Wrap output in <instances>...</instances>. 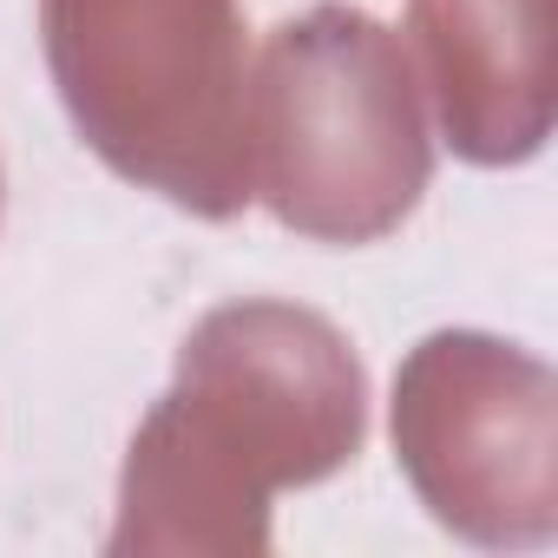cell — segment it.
Masks as SVG:
<instances>
[{"mask_svg": "<svg viewBox=\"0 0 558 558\" xmlns=\"http://www.w3.org/2000/svg\"><path fill=\"white\" fill-rule=\"evenodd\" d=\"M362 368L303 310L243 303L210 316L178 362V395L145 421L125 473V525L158 506L263 512L269 486H303L355 460Z\"/></svg>", "mask_w": 558, "mask_h": 558, "instance_id": "cell-1", "label": "cell"}, {"mask_svg": "<svg viewBox=\"0 0 558 558\" xmlns=\"http://www.w3.org/2000/svg\"><path fill=\"white\" fill-rule=\"evenodd\" d=\"M243 165L250 197L303 236L368 243L395 230L434 171L401 40L355 8L276 27L243 86Z\"/></svg>", "mask_w": 558, "mask_h": 558, "instance_id": "cell-2", "label": "cell"}, {"mask_svg": "<svg viewBox=\"0 0 558 558\" xmlns=\"http://www.w3.org/2000/svg\"><path fill=\"white\" fill-rule=\"evenodd\" d=\"M414 40L460 158L512 165L545 138L551 0H414Z\"/></svg>", "mask_w": 558, "mask_h": 558, "instance_id": "cell-5", "label": "cell"}, {"mask_svg": "<svg viewBox=\"0 0 558 558\" xmlns=\"http://www.w3.org/2000/svg\"><path fill=\"white\" fill-rule=\"evenodd\" d=\"M525 355L486 336H434L395 395V440L434 512L473 538H525L512 506L545 532V368L512 395Z\"/></svg>", "mask_w": 558, "mask_h": 558, "instance_id": "cell-4", "label": "cell"}, {"mask_svg": "<svg viewBox=\"0 0 558 558\" xmlns=\"http://www.w3.org/2000/svg\"><path fill=\"white\" fill-rule=\"evenodd\" d=\"M47 60L86 145L197 217L250 204L243 21L230 0H40Z\"/></svg>", "mask_w": 558, "mask_h": 558, "instance_id": "cell-3", "label": "cell"}]
</instances>
